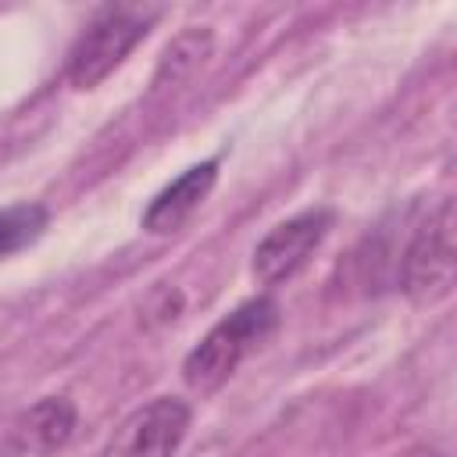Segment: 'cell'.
<instances>
[{
    "label": "cell",
    "instance_id": "cell-5",
    "mask_svg": "<svg viewBox=\"0 0 457 457\" xmlns=\"http://www.w3.org/2000/svg\"><path fill=\"white\" fill-rule=\"evenodd\" d=\"M332 221H336V214L328 207H307V211L278 221L253 246V275L264 286H275V282L293 278L311 261V253L325 243Z\"/></svg>",
    "mask_w": 457,
    "mask_h": 457
},
{
    "label": "cell",
    "instance_id": "cell-4",
    "mask_svg": "<svg viewBox=\"0 0 457 457\" xmlns=\"http://www.w3.org/2000/svg\"><path fill=\"white\" fill-rule=\"evenodd\" d=\"M189 403L179 396H157L132 411L104 446V457H175L189 432Z\"/></svg>",
    "mask_w": 457,
    "mask_h": 457
},
{
    "label": "cell",
    "instance_id": "cell-7",
    "mask_svg": "<svg viewBox=\"0 0 457 457\" xmlns=\"http://www.w3.org/2000/svg\"><path fill=\"white\" fill-rule=\"evenodd\" d=\"M79 425V411L68 396H43L11 425V450L21 457H46L61 450Z\"/></svg>",
    "mask_w": 457,
    "mask_h": 457
},
{
    "label": "cell",
    "instance_id": "cell-2",
    "mask_svg": "<svg viewBox=\"0 0 457 457\" xmlns=\"http://www.w3.org/2000/svg\"><path fill=\"white\" fill-rule=\"evenodd\" d=\"M282 321V307L271 296H253L228 311L182 361V378L196 393H214L225 386L236 368L253 353Z\"/></svg>",
    "mask_w": 457,
    "mask_h": 457
},
{
    "label": "cell",
    "instance_id": "cell-1",
    "mask_svg": "<svg viewBox=\"0 0 457 457\" xmlns=\"http://www.w3.org/2000/svg\"><path fill=\"white\" fill-rule=\"evenodd\" d=\"M453 204H414L403 221L396 286L414 303H436L453 286Z\"/></svg>",
    "mask_w": 457,
    "mask_h": 457
},
{
    "label": "cell",
    "instance_id": "cell-3",
    "mask_svg": "<svg viewBox=\"0 0 457 457\" xmlns=\"http://www.w3.org/2000/svg\"><path fill=\"white\" fill-rule=\"evenodd\" d=\"M154 14H143L136 7H104L96 18L79 32L75 46L68 50V82L75 89L100 86L139 39H146Z\"/></svg>",
    "mask_w": 457,
    "mask_h": 457
},
{
    "label": "cell",
    "instance_id": "cell-9",
    "mask_svg": "<svg viewBox=\"0 0 457 457\" xmlns=\"http://www.w3.org/2000/svg\"><path fill=\"white\" fill-rule=\"evenodd\" d=\"M211 50V32L207 29H189V32H182L168 50H164V61H161V71H157V86L171 75V82L175 79H182L196 61H204V54Z\"/></svg>",
    "mask_w": 457,
    "mask_h": 457
},
{
    "label": "cell",
    "instance_id": "cell-8",
    "mask_svg": "<svg viewBox=\"0 0 457 457\" xmlns=\"http://www.w3.org/2000/svg\"><path fill=\"white\" fill-rule=\"evenodd\" d=\"M50 225V211L43 204H11L0 211V261L32 246Z\"/></svg>",
    "mask_w": 457,
    "mask_h": 457
},
{
    "label": "cell",
    "instance_id": "cell-6",
    "mask_svg": "<svg viewBox=\"0 0 457 457\" xmlns=\"http://www.w3.org/2000/svg\"><path fill=\"white\" fill-rule=\"evenodd\" d=\"M218 182V157H207L200 164H189L175 182H168L143 211V228L154 236H168L175 228H182L193 211L207 200V193Z\"/></svg>",
    "mask_w": 457,
    "mask_h": 457
}]
</instances>
